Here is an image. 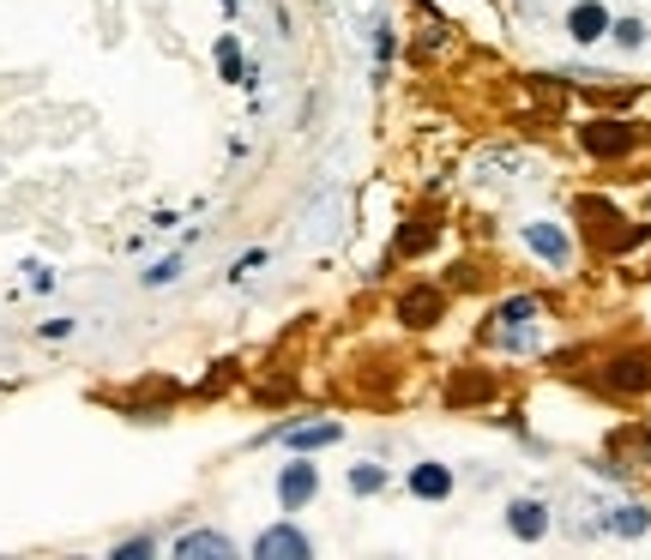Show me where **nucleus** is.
<instances>
[{
  "instance_id": "obj_1",
  "label": "nucleus",
  "mask_w": 651,
  "mask_h": 560,
  "mask_svg": "<svg viewBox=\"0 0 651 560\" xmlns=\"http://www.w3.org/2000/svg\"><path fill=\"white\" fill-rule=\"evenodd\" d=\"M537 314H543L537 296L501 302L495 320H488V344H501V350H531V326H537Z\"/></svg>"
},
{
  "instance_id": "obj_2",
  "label": "nucleus",
  "mask_w": 651,
  "mask_h": 560,
  "mask_svg": "<svg viewBox=\"0 0 651 560\" xmlns=\"http://www.w3.org/2000/svg\"><path fill=\"white\" fill-rule=\"evenodd\" d=\"M580 145L591 157H628L633 145H640V132H633V121H610V115H597V121L580 127Z\"/></svg>"
},
{
  "instance_id": "obj_3",
  "label": "nucleus",
  "mask_w": 651,
  "mask_h": 560,
  "mask_svg": "<svg viewBox=\"0 0 651 560\" xmlns=\"http://www.w3.org/2000/svg\"><path fill=\"white\" fill-rule=\"evenodd\" d=\"M603 380H610V392H621V397H645L651 392V350H628V356H615Z\"/></svg>"
},
{
  "instance_id": "obj_4",
  "label": "nucleus",
  "mask_w": 651,
  "mask_h": 560,
  "mask_svg": "<svg viewBox=\"0 0 651 560\" xmlns=\"http://www.w3.org/2000/svg\"><path fill=\"white\" fill-rule=\"evenodd\" d=\"M314 494H320V464H308V459L284 464V477H278V500H284V512H302Z\"/></svg>"
},
{
  "instance_id": "obj_5",
  "label": "nucleus",
  "mask_w": 651,
  "mask_h": 560,
  "mask_svg": "<svg viewBox=\"0 0 651 560\" xmlns=\"http://www.w3.org/2000/svg\"><path fill=\"white\" fill-rule=\"evenodd\" d=\"M308 554H314V542L295 524H272V530H260V542H254V560H308Z\"/></svg>"
},
{
  "instance_id": "obj_6",
  "label": "nucleus",
  "mask_w": 651,
  "mask_h": 560,
  "mask_svg": "<svg viewBox=\"0 0 651 560\" xmlns=\"http://www.w3.org/2000/svg\"><path fill=\"white\" fill-rule=\"evenodd\" d=\"M519 235H525L531 254H537L543 265H555V272L573 259V242H567V229H561V224H543V217H537V224H525Z\"/></svg>"
},
{
  "instance_id": "obj_7",
  "label": "nucleus",
  "mask_w": 651,
  "mask_h": 560,
  "mask_svg": "<svg viewBox=\"0 0 651 560\" xmlns=\"http://www.w3.org/2000/svg\"><path fill=\"white\" fill-rule=\"evenodd\" d=\"M272 440H284L290 452H320V446H338L344 429H338V422H290V429H278Z\"/></svg>"
},
{
  "instance_id": "obj_8",
  "label": "nucleus",
  "mask_w": 651,
  "mask_h": 560,
  "mask_svg": "<svg viewBox=\"0 0 651 560\" xmlns=\"http://www.w3.org/2000/svg\"><path fill=\"white\" fill-rule=\"evenodd\" d=\"M235 542L224 530H187V537H175V560H230Z\"/></svg>"
},
{
  "instance_id": "obj_9",
  "label": "nucleus",
  "mask_w": 651,
  "mask_h": 560,
  "mask_svg": "<svg viewBox=\"0 0 651 560\" xmlns=\"http://www.w3.org/2000/svg\"><path fill=\"white\" fill-rule=\"evenodd\" d=\"M507 530L519 542H543V537H550V507H543V500H513V507H507Z\"/></svg>"
},
{
  "instance_id": "obj_10",
  "label": "nucleus",
  "mask_w": 651,
  "mask_h": 560,
  "mask_svg": "<svg viewBox=\"0 0 651 560\" xmlns=\"http://www.w3.org/2000/svg\"><path fill=\"white\" fill-rule=\"evenodd\" d=\"M567 37H573V42L610 37V7H603V0H580V7L567 12Z\"/></svg>"
},
{
  "instance_id": "obj_11",
  "label": "nucleus",
  "mask_w": 651,
  "mask_h": 560,
  "mask_svg": "<svg viewBox=\"0 0 651 560\" xmlns=\"http://www.w3.org/2000/svg\"><path fill=\"white\" fill-rule=\"evenodd\" d=\"M440 307H447V296H440V289H410L405 302H398V320H405V326H417V332H428L440 320Z\"/></svg>"
},
{
  "instance_id": "obj_12",
  "label": "nucleus",
  "mask_w": 651,
  "mask_h": 560,
  "mask_svg": "<svg viewBox=\"0 0 651 560\" xmlns=\"http://www.w3.org/2000/svg\"><path fill=\"white\" fill-rule=\"evenodd\" d=\"M410 494L417 500H447L453 494V470L447 464H410Z\"/></svg>"
},
{
  "instance_id": "obj_13",
  "label": "nucleus",
  "mask_w": 651,
  "mask_h": 560,
  "mask_svg": "<svg viewBox=\"0 0 651 560\" xmlns=\"http://www.w3.org/2000/svg\"><path fill=\"white\" fill-rule=\"evenodd\" d=\"M603 530H610V537H645L651 530V507H640V500H628V507H615V512H603Z\"/></svg>"
},
{
  "instance_id": "obj_14",
  "label": "nucleus",
  "mask_w": 651,
  "mask_h": 560,
  "mask_svg": "<svg viewBox=\"0 0 651 560\" xmlns=\"http://www.w3.org/2000/svg\"><path fill=\"white\" fill-rule=\"evenodd\" d=\"M217 72H224L230 85H242V79H247V67H242V42H235L230 31L217 37Z\"/></svg>"
},
{
  "instance_id": "obj_15",
  "label": "nucleus",
  "mask_w": 651,
  "mask_h": 560,
  "mask_svg": "<svg viewBox=\"0 0 651 560\" xmlns=\"http://www.w3.org/2000/svg\"><path fill=\"white\" fill-rule=\"evenodd\" d=\"M350 489H357V494H380V489H387V470H380V464H357V470H350Z\"/></svg>"
},
{
  "instance_id": "obj_16",
  "label": "nucleus",
  "mask_w": 651,
  "mask_h": 560,
  "mask_svg": "<svg viewBox=\"0 0 651 560\" xmlns=\"http://www.w3.org/2000/svg\"><path fill=\"white\" fill-rule=\"evenodd\" d=\"M610 31H615L621 49H645V24L640 19H610Z\"/></svg>"
},
{
  "instance_id": "obj_17",
  "label": "nucleus",
  "mask_w": 651,
  "mask_h": 560,
  "mask_svg": "<svg viewBox=\"0 0 651 560\" xmlns=\"http://www.w3.org/2000/svg\"><path fill=\"white\" fill-rule=\"evenodd\" d=\"M175 277H182V259H157L152 272H145V284L157 289V284H175Z\"/></svg>"
},
{
  "instance_id": "obj_18",
  "label": "nucleus",
  "mask_w": 651,
  "mask_h": 560,
  "mask_svg": "<svg viewBox=\"0 0 651 560\" xmlns=\"http://www.w3.org/2000/svg\"><path fill=\"white\" fill-rule=\"evenodd\" d=\"M152 549H157L152 537H133V542H122V549H115V560H145V554H152Z\"/></svg>"
},
{
  "instance_id": "obj_19",
  "label": "nucleus",
  "mask_w": 651,
  "mask_h": 560,
  "mask_svg": "<svg viewBox=\"0 0 651 560\" xmlns=\"http://www.w3.org/2000/svg\"><path fill=\"white\" fill-rule=\"evenodd\" d=\"M428 235H435L428 224H410L405 235H398V247H405V254H410V247H428Z\"/></svg>"
},
{
  "instance_id": "obj_20",
  "label": "nucleus",
  "mask_w": 651,
  "mask_h": 560,
  "mask_svg": "<svg viewBox=\"0 0 651 560\" xmlns=\"http://www.w3.org/2000/svg\"><path fill=\"white\" fill-rule=\"evenodd\" d=\"M260 265H265V254H247V259H235V277H254Z\"/></svg>"
}]
</instances>
